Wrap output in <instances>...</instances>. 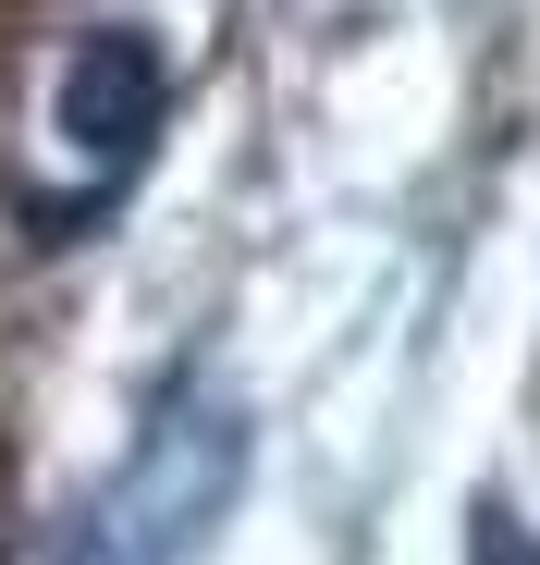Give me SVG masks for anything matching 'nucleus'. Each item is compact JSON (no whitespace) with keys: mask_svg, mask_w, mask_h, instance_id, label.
<instances>
[{"mask_svg":"<svg viewBox=\"0 0 540 565\" xmlns=\"http://www.w3.org/2000/svg\"><path fill=\"white\" fill-rule=\"evenodd\" d=\"M222 492H234V418L185 394V406L136 443V467L99 492V516H86V565H172V553L222 516Z\"/></svg>","mask_w":540,"mask_h":565,"instance_id":"obj_1","label":"nucleus"},{"mask_svg":"<svg viewBox=\"0 0 540 565\" xmlns=\"http://www.w3.org/2000/svg\"><path fill=\"white\" fill-rule=\"evenodd\" d=\"M160 111H172V62H160V38H148V25H86V38L62 50L50 136L86 160V184L136 172V148L160 136Z\"/></svg>","mask_w":540,"mask_h":565,"instance_id":"obj_2","label":"nucleus"},{"mask_svg":"<svg viewBox=\"0 0 540 565\" xmlns=\"http://www.w3.org/2000/svg\"><path fill=\"white\" fill-rule=\"evenodd\" d=\"M467 565H540V541H528L504 504H479V516H467Z\"/></svg>","mask_w":540,"mask_h":565,"instance_id":"obj_3","label":"nucleus"}]
</instances>
